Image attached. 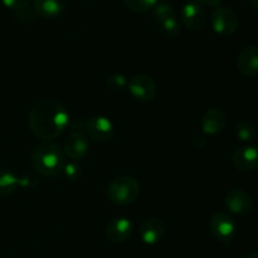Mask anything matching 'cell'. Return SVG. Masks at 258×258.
Returning a JSON list of instances; mask_svg holds the SVG:
<instances>
[{
  "label": "cell",
  "mask_w": 258,
  "mask_h": 258,
  "mask_svg": "<svg viewBox=\"0 0 258 258\" xmlns=\"http://www.w3.org/2000/svg\"><path fill=\"white\" fill-rule=\"evenodd\" d=\"M29 128L43 141H52L62 135L70 126V113L60 102L42 100L29 112Z\"/></svg>",
  "instance_id": "obj_1"
},
{
  "label": "cell",
  "mask_w": 258,
  "mask_h": 258,
  "mask_svg": "<svg viewBox=\"0 0 258 258\" xmlns=\"http://www.w3.org/2000/svg\"><path fill=\"white\" fill-rule=\"evenodd\" d=\"M30 164L33 169L45 178H55L60 175L66 164L63 149L53 141H43L35 146L30 154Z\"/></svg>",
  "instance_id": "obj_2"
},
{
  "label": "cell",
  "mask_w": 258,
  "mask_h": 258,
  "mask_svg": "<svg viewBox=\"0 0 258 258\" xmlns=\"http://www.w3.org/2000/svg\"><path fill=\"white\" fill-rule=\"evenodd\" d=\"M140 196V184L128 175L116 176L107 186V198L116 206H128Z\"/></svg>",
  "instance_id": "obj_3"
},
{
  "label": "cell",
  "mask_w": 258,
  "mask_h": 258,
  "mask_svg": "<svg viewBox=\"0 0 258 258\" xmlns=\"http://www.w3.org/2000/svg\"><path fill=\"white\" fill-rule=\"evenodd\" d=\"M209 232L218 242L229 244L237 233V224L233 217L226 212H217L209 219Z\"/></svg>",
  "instance_id": "obj_4"
},
{
  "label": "cell",
  "mask_w": 258,
  "mask_h": 258,
  "mask_svg": "<svg viewBox=\"0 0 258 258\" xmlns=\"http://www.w3.org/2000/svg\"><path fill=\"white\" fill-rule=\"evenodd\" d=\"M211 25L212 29L219 35H228L234 34L238 29L239 18L236 10L228 7H218L214 8L211 14Z\"/></svg>",
  "instance_id": "obj_5"
},
{
  "label": "cell",
  "mask_w": 258,
  "mask_h": 258,
  "mask_svg": "<svg viewBox=\"0 0 258 258\" xmlns=\"http://www.w3.org/2000/svg\"><path fill=\"white\" fill-rule=\"evenodd\" d=\"M127 88L131 96L140 102H150L158 92L155 81L146 75H136L131 77L127 82Z\"/></svg>",
  "instance_id": "obj_6"
},
{
  "label": "cell",
  "mask_w": 258,
  "mask_h": 258,
  "mask_svg": "<svg viewBox=\"0 0 258 258\" xmlns=\"http://www.w3.org/2000/svg\"><path fill=\"white\" fill-rule=\"evenodd\" d=\"M88 150H90V141L87 135L77 128L71 130L63 145V153L66 158L70 159L71 161H78L87 155Z\"/></svg>",
  "instance_id": "obj_7"
},
{
  "label": "cell",
  "mask_w": 258,
  "mask_h": 258,
  "mask_svg": "<svg viewBox=\"0 0 258 258\" xmlns=\"http://www.w3.org/2000/svg\"><path fill=\"white\" fill-rule=\"evenodd\" d=\"M85 130L92 140L101 144L108 143L115 134V127L110 118L101 115H96L88 118Z\"/></svg>",
  "instance_id": "obj_8"
},
{
  "label": "cell",
  "mask_w": 258,
  "mask_h": 258,
  "mask_svg": "<svg viewBox=\"0 0 258 258\" xmlns=\"http://www.w3.org/2000/svg\"><path fill=\"white\" fill-rule=\"evenodd\" d=\"M180 20L190 30H201L207 22V13L203 5L190 0L181 8Z\"/></svg>",
  "instance_id": "obj_9"
},
{
  "label": "cell",
  "mask_w": 258,
  "mask_h": 258,
  "mask_svg": "<svg viewBox=\"0 0 258 258\" xmlns=\"http://www.w3.org/2000/svg\"><path fill=\"white\" fill-rule=\"evenodd\" d=\"M134 231L131 221L126 217H116L108 222L106 227V237L113 244L125 243L128 241Z\"/></svg>",
  "instance_id": "obj_10"
},
{
  "label": "cell",
  "mask_w": 258,
  "mask_h": 258,
  "mask_svg": "<svg viewBox=\"0 0 258 258\" xmlns=\"http://www.w3.org/2000/svg\"><path fill=\"white\" fill-rule=\"evenodd\" d=\"M224 204L231 213L237 214V216H244V214L249 213L253 207L251 196L243 189L229 190L224 199Z\"/></svg>",
  "instance_id": "obj_11"
},
{
  "label": "cell",
  "mask_w": 258,
  "mask_h": 258,
  "mask_svg": "<svg viewBox=\"0 0 258 258\" xmlns=\"http://www.w3.org/2000/svg\"><path fill=\"white\" fill-rule=\"evenodd\" d=\"M232 164L239 171H253L258 168V148L253 145H244L236 149L232 154Z\"/></svg>",
  "instance_id": "obj_12"
},
{
  "label": "cell",
  "mask_w": 258,
  "mask_h": 258,
  "mask_svg": "<svg viewBox=\"0 0 258 258\" xmlns=\"http://www.w3.org/2000/svg\"><path fill=\"white\" fill-rule=\"evenodd\" d=\"M165 223L160 218L150 217L143 222L139 234H140V238L144 243L154 246V244H158L159 242H161V239L165 236Z\"/></svg>",
  "instance_id": "obj_13"
},
{
  "label": "cell",
  "mask_w": 258,
  "mask_h": 258,
  "mask_svg": "<svg viewBox=\"0 0 258 258\" xmlns=\"http://www.w3.org/2000/svg\"><path fill=\"white\" fill-rule=\"evenodd\" d=\"M227 125V116L219 108H211L201 120V128L206 135H217L222 133Z\"/></svg>",
  "instance_id": "obj_14"
},
{
  "label": "cell",
  "mask_w": 258,
  "mask_h": 258,
  "mask_svg": "<svg viewBox=\"0 0 258 258\" xmlns=\"http://www.w3.org/2000/svg\"><path fill=\"white\" fill-rule=\"evenodd\" d=\"M237 68L244 76L258 75V47L251 45L239 53L237 58Z\"/></svg>",
  "instance_id": "obj_15"
},
{
  "label": "cell",
  "mask_w": 258,
  "mask_h": 258,
  "mask_svg": "<svg viewBox=\"0 0 258 258\" xmlns=\"http://www.w3.org/2000/svg\"><path fill=\"white\" fill-rule=\"evenodd\" d=\"M67 0H33V9L37 15L53 19L64 13Z\"/></svg>",
  "instance_id": "obj_16"
},
{
  "label": "cell",
  "mask_w": 258,
  "mask_h": 258,
  "mask_svg": "<svg viewBox=\"0 0 258 258\" xmlns=\"http://www.w3.org/2000/svg\"><path fill=\"white\" fill-rule=\"evenodd\" d=\"M24 184L13 171L0 169V197H7L17 189L18 185Z\"/></svg>",
  "instance_id": "obj_17"
},
{
  "label": "cell",
  "mask_w": 258,
  "mask_h": 258,
  "mask_svg": "<svg viewBox=\"0 0 258 258\" xmlns=\"http://www.w3.org/2000/svg\"><path fill=\"white\" fill-rule=\"evenodd\" d=\"M234 134H236L237 139L243 143H251L257 139L256 126L248 120L238 121L234 126Z\"/></svg>",
  "instance_id": "obj_18"
},
{
  "label": "cell",
  "mask_w": 258,
  "mask_h": 258,
  "mask_svg": "<svg viewBox=\"0 0 258 258\" xmlns=\"http://www.w3.org/2000/svg\"><path fill=\"white\" fill-rule=\"evenodd\" d=\"M158 24L159 27H160L161 32H163L165 35H168V37L174 38L176 37V35L180 34L181 32V23L176 14L160 20Z\"/></svg>",
  "instance_id": "obj_19"
},
{
  "label": "cell",
  "mask_w": 258,
  "mask_h": 258,
  "mask_svg": "<svg viewBox=\"0 0 258 258\" xmlns=\"http://www.w3.org/2000/svg\"><path fill=\"white\" fill-rule=\"evenodd\" d=\"M159 2L160 0H123L126 7L138 14H144L149 10H153Z\"/></svg>",
  "instance_id": "obj_20"
},
{
  "label": "cell",
  "mask_w": 258,
  "mask_h": 258,
  "mask_svg": "<svg viewBox=\"0 0 258 258\" xmlns=\"http://www.w3.org/2000/svg\"><path fill=\"white\" fill-rule=\"evenodd\" d=\"M175 14V9H174L173 5L168 2H159L158 4L155 5V8L153 9V18L155 19L156 23H159L160 20Z\"/></svg>",
  "instance_id": "obj_21"
},
{
  "label": "cell",
  "mask_w": 258,
  "mask_h": 258,
  "mask_svg": "<svg viewBox=\"0 0 258 258\" xmlns=\"http://www.w3.org/2000/svg\"><path fill=\"white\" fill-rule=\"evenodd\" d=\"M62 175L70 181H78L82 178V168L77 161H66L63 166Z\"/></svg>",
  "instance_id": "obj_22"
},
{
  "label": "cell",
  "mask_w": 258,
  "mask_h": 258,
  "mask_svg": "<svg viewBox=\"0 0 258 258\" xmlns=\"http://www.w3.org/2000/svg\"><path fill=\"white\" fill-rule=\"evenodd\" d=\"M128 81L126 80V77L121 73H113L110 75L106 80V86L108 87V90H111L112 92H120L123 88L127 86Z\"/></svg>",
  "instance_id": "obj_23"
},
{
  "label": "cell",
  "mask_w": 258,
  "mask_h": 258,
  "mask_svg": "<svg viewBox=\"0 0 258 258\" xmlns=\"http://www.w3.org/2000/svg\"><path fill=\"white\" fill-rule=\"evenodd\" d=\"M14 14H15V18H17L18 22L24 23V24L33 22V20L35 19V17H37V13H35L34 9H33V8H30L29 5L25 8H23V9H20V10H17V12H14Z\"/></svg>",
  "instance_id": "obj_24"
},
{
  "label": "cell",
  "mask_w": 258,
  "mask_h": 258,
  "mask_svg": "<svg viewBox=\"0 0 258 258\" xmlns=\"http://www.w3.org/2000/svg\"><path fill=\"white\" fill-rule=\"evenodd\" d=\"M2 2L5 7L17 12V10H20L23 9V8L28 7L30 0H2Z\"/></svg>",
  "instance_id": "obj_25"
},
{
  "label": "cell",
  "mask_w": 258,
  "mask_h": 258,
  "mask_svg": "<svg viewBox=\"0 0 258 258\" xmlns=\"http://www.w3.org/2000/svg\"><path fill=\"white\" fill-rule=\"evenodd\" d=\"M193 2L198 3V4H206V5H209V7H213V8H218L221 7L222 2L223 0H193Z\"/></svg>",
  "instance_id": "obj_26"
},
{
  "label": "cell",
  "mask_w": 258,
  "mask_h": 258,
  "mask_svg": "<svg viewBox=\"0 0 258 258\" xmlns=\"http://www.w3.org/2000/svg\"><path fill=\"white\" fill-rule=\"evenodd\" d=\"M249 4L252 5V8H254V9L258 12V0H248Z\"/></svg>",
  "instance_id": "obj_27"
},
{
  "label": "cell",
  "mask_w": 258,
  "mask_h": 258,
  "mask_svg": "<svg viewBox=\"0 0 258 258\" xmlns=\"http://www.w3.org/2000/svg\"><path fill=\"white\" fill-rule=\"evenodd\" d=\"M244 258H258V252H254V253L248 254V256L244 257Z\"/></svg>",
  "instance_id": "obj_28"
}]
</instances>
